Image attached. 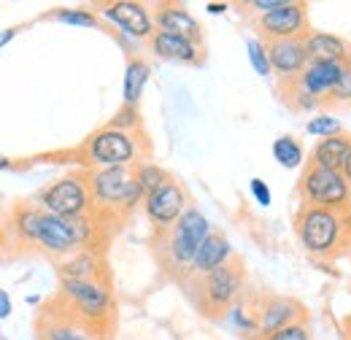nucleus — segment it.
Wrapping results in <instances>:
<instances>
[{
  "label": "nucleus",
  "instance_id": "obj_1",
  "mask_svg": "<svg viewBox=\"0 0 351 340\" xmlns=\"http://www.w3.org/2000/svg\"><path fill=\"white\" fill-rule=\"evenodd\" d=\"M295 227H298V238L308 254L316 259H332L349 243L351 208L349 211H332V208L303 206Z\"/></svg>",
  "mask_w": 351,
  "mask_h": 340
},
{
  "label": "nucleus",
  "instance_id": "obj_2",
  "mask_svg": "<svg viewBox=\"0 0 351 340\" xmlns=\"http://www.w3.org/2000/svg\"><path fill=\"white\" fill-rule=\"evenodd\" d=\"M92 211H119L128 213L143 203V189L132 178V168H97L87 173Z\"/></svg>",
  "mask_w": 351,
  "mask_h": 340
},
{
  "label": "nucleus",
  "instance_id": "obj_3",
  "mask_svg": "<svg viewBox=\"0 0 351 340\" xmlns=\"http://www.w3.org/2000/svg\"><path fill=\"white\" fill-rule=\"evenodd\" d=\"M298 189H300L303 206H311V208H332V211L351 208V184L341 170L306 165Z\"/></svg>",
  "mask_w": 351,
  "mask_h": 340
},
{
  "label": "nucleus",
  "instance_id": "obj_4",
  "mask_svg": "<svg viewBox=\"0 0 351 340\" xmlns=\"http://www.w3.org/2000/svg\"><path fill=\"white\" fill-rule=\"evenodd\" d=\"M84 157L92 168H135L141 157V141L135 132L100 127L92 132L84 146Z\"/></svg>",
  "mask_w": 351,
  "mask_h": 340
},
{
  "label": "nucleus",
  "instance_id": "obj_5",
  "mask_svg": "<svg viewBox=\"0 0 351 340\" xmlns=\"http://www.w3.org/2000/svg\"><path fill=\"white\" fill-rule=\"evenodd\" d=\"M168 238H165V256H168V265L173 270H184L192 265V259L197 254V249L203 246V241L214 232L211 230V221L206 219V213L195 206H189L186 211L181 213V219L176 221L171 230H165Z\"/></svg>",
  "mask_w": 351,
  "mask_h": 340
},
{
  "label": "nucleus",
  "instance_id": "obj_6",
  "mask_svg": "<svg viewBox=\"0 0 351 340\" xmlns=\"http://www.w3.org/2000/svg\"><path fill=\"white\" fill-rule=\"evenodd\" d=\"M60 298L68 305L71 313L84 319L92 327H100V321L111 311V289L108 284L92 278V281H76V278H62Z\"/></svg>",
  "mask_w": 351,
  "mask_h": 340
},
{
  "label": "nucleus",
  "instance_id": "obj_7",
  "mask_svg": "<svg viewBox=\"0 0 351 340\" xmlns=\"http://www.w3.org/2000/svg\"><path fill=\"white\" fill-rule=\"evenodd\" d=\"M38 200L46 213H54L60 219H76V216L92 213L87 175H65V178L49 184Z\"/></svg>",
  "mask_w": 351,
  "mask_h": 340
},
{
  "label": "nucleus",
  "instance_id": "obj_8",
  "mask_svg": "<svg viewBox=\"0 0 351 340\" xmlns=\"http://www.w3.org/2000/svg\"><path fill=\"white\" fill-rule=\"evenodd\" d=\"M200 292H203V311L208 316L227 313L243 292V267L238 259L211 270L208 276L200 278Z\"/></svg>",
  "mask_w": 351,
  "mask_h": 340
},
{
  "label": "nucleus",
  "instance_id": "obj_9",
  "mask_svg": "<svg viewBox=\"0 0 351 340\" xmlns=\"http://www.w3.org/2000/svg\"><path fill=\"white\" fill-rule=\"evenodd\" d=\"M257 30L265 41H284V38H306L311 33L308 5L298 0H287L276 11H267L257 16Z\"/></svg>",
  "mask_w": 351,
  "mask_h": 340
},
{
  "label": "nucleus",
  "instance_id": "obj_10",
  "mask_svg": "<svg viewBox=\"0 0 351 340\" xmlns=\"http://www.w3.org/2000/svg\"><path fill=\"white\" fill-rule=\"evenodd\" d=\"M186 208H189L186 192H184V186H181L178 181H173V178H168L165 184H160L157 189H152V192L143 197L146 219H149L160 232L171 230Z\"/></svg>",
  "mask_w": 351,
  "mask_h": 340
},
{
  "label": "nucleus",
  "instance_id": "obj_11",
  "mask_svg": "<svg viewBox=\"0 0 351 340\" xmlns=\"http://www.w3.org/2000/svg\"><path fill=\"white\" fill-rule=\"evenodd\" d=\"M100 16L138 41H149L154 36V14L143 3H135V0L106 3V5H100Z\"/></svg>",
  "mask_w": 351,
  "mask_h": 340
},
{
  "label": "nucleus",
  "instance_id": "obj_12",
  "mask_svg": "<svg viewBox=\"0 0 351 340\" xmlns=\"http://www.w3.org/2000/svg\"><path fill=\"white\" fill-rule=\"evenodd\" d=\"M270 71L278 76L281 84H292L308 68V54L303 38H284V41H265Z\"/></svg>",
  "mask_w": 351,
  "mask_h": 340
},
{
  "label": "nucleus",
  "instance_id": "obj_13",
  "mask_svg": "<svg viewBox=\"0 0 351 340\" xmlns=\"http://www.w3.org/2000/svg\"><path fill=\"white\" fill-rule=\"evenodd\" d=\"M154 30L171 33V36H178V38H186V41L203 46V25L181 3H160L157 5V11H154Z\"/></svg>",
  "mask_w": 351,
  "mask_h": 340
},
{
  "label": "nucleus",
  "instance_id": "obj_14",
  "mask_svg": "<svg viewBox=\"0 0 351 340\" xmlns=\"http://www.w3.org/2000/svg\"><path fill=\"white\" fill-rule=\"evenodd\" d=\"M308 321L306 308L292 298H265V302L257 308V327H260V338L278 332L289 324Z\"/></svg>",
  "mask_w": 351,
  "mask_h": 340
},
{
  "label": "nucleus",
  "instance_id": "obj_15",
  "mask_svg": "<svg viewBox=\"0 0 351 340\" xmlns=\"http://www.w3.org/2000/svg\"><path fill=\"white\" fill-rule=\"evenodd\" d=\"M303 46L311 65H343L351 60V46L335 33L311 30L303 38Z\"/></svg>",
  "mask_w": 351,
  "mask_h": 340
},
{
  "label": "nucleus",
  "instance_id": "obj_16",
  "mask_svg": "<svg viewBox=\"0 0 351 340\" xmlns=\"http://www.w3.org/2000/svg\"><path fill=\"white\" fill-rule=\"evenodd\" d=\"M338 76H341V65H311L308 62V68L300 73V79L292 82L289 86L295 92L311 97L313 103H322V100H330V92H332L335 82H338Z\"/></svg>",
  "mask_w": 351,
  "mask_h": 340
},
{
  "label": "nucleus",
  "instance_id": "obj_17",
  "mask_svg": "<svg viewBox=\"0 0 351 340\" xmlns=\"http://www.w3.org/2000/svg\"><path fill=\"white\" fill-rule=\"evenodd\" d=\"M232 259H235L232 243L227 241V235H221V232L214 230V232L203 241V246L197 249V254H195L192 265H189V273L197 276V278H203V276H208L211 270H217V267L232 262Z\"/></svg>",
  "mask_w": 351,
  "mask_h": 340
},
{
  "label": "nucleus",
  "instance_id": "obj_18",
  "mask_svg": "<svg viewBox=\"0 0 351 340\" xmlns=\"http://www.w3.org/2000/svg\"><path fill=\"white\" fill-rule=\"evenodd\" d=\"M152 54H157L160 60H171V62H186V65H197L203 60V46L178 38L171 33H160L154 30V36L149 38Z\"/></svg>",
  "mask_w": 351,
  "mask_h": 340
},
{
  "label": "nucleus",
  "instance_id": "obj_19",
  "mask_svg": "<svg viewBox=\"0 0 351 340\" xmlns=\"http://www.w3.org/2000/svg\"><path fill=\"white\" fill-rule=\"evenodd\" d=\"M41 340H100V338H97V327L87 324L76 313L65 311L60 319L49 316L44 324H41Z\"/></svg>",
  "mask_w": 351,
  "mask_h": 340
},
{
  "label": "nucleus",
  "instance_id": "obj_20",
  "mask_svg": "<svg viewBox=\"0 0 351 340\" xmlns=\"http://www.w3.org/2000/svg\"><path fill=\"white\" fill-rule=\"evenodd\" d=\"M349 154H351V135L338 132V135L322 138L313 146L308 165H316V168H324V170H343Z\"/></svg>",
  "mask_w": 351,
  "mask_h": 340
},
{
  "label": "nucleus",
  "instance_id": "obj_21",
  "mask_svg": "<svg viewBox=\"0 0 351 340\" xmlns=\"http://www.w3.org/2000/svg\"><path fill=\"white\" fill-rule=\"evenodd\" d=\"M149 76H152V68L146 60L141 57H132L128 60V68H125V79H122V106H130V108H138L141 103V95L149 84Z\"/></svg>",
  "mask_w": 351,
  "mask_h": 340
},
{
  "label": "nucleus",
  "instance_id": "obj_22",
  "mask_svg": "<svg viewBox=\"0 0 351 340\" xmlns=\"http://www.w3.org/2000/svg\"><path fill=\"white\" fill-rule=\"evenodd\" d=\"M97 267H100V262H97L95 252H89V249H82L60 262L62 278H76V281H92L97 276Z\"/></svg>",
  "mask_w": 351,
  "mask_h": 340
},
{
  "label": "nucleus",
  "instance_id": "obj_23",
  "mask_svg": "<svg viewBox=\"0 0 351 340\" xmlns=\"http://www.w3.org/2000/svg\"><path fill=\"white\" fill-rule=\"evenodd\" d=\"M273 157L281 168L287 170H298L306 165V151H303V143L295 138V135H281L273 141Z\"/></svg>",
  "mask_w": 351,
  "mask_h": 340
},
{
  "label": "nucleus",
  "instance_id": "obj_24",
  "mask_svg": "<svg viewBox=\"0 0 351 340\" xmlns=\"http://www.w3.org/2000/svg\"><path fill=\"white\" fill-rule=\"evenodd\" d=\"M38 224H41V208H30L22 206L14 213V232L25 241V243H36L38 238Z\"/></svg>",
  "mask_w": 351,
  "mask_h": 340
},
{
  "label": "nucleus",
  "instance_id": "obj_25",
  "mask_svg": "<svg viewBox=\"0 0 351 340\" xmlns=\"http://www.w3.org/2000/svg\"><path fill=\"white\" fill-rule=\"evenodd\" d=\"M132 178L141 184L143 195H149L152 189H157L160 184H165L171 175L160 168V165H154V162H135V168H132Z\"/></svg>",
  "mask_w": 351,
  "mask_h": 340
},
{
  "label": "nucleus",
  "instance_id": "obj_26",
  "mask_svg": "<svg viewBox=\"0 0 351 340\" xmlns=\"http://www.w3.org/2000/svg\"><path fill=\"white\" fill-rule=\"evenodd\" d=\"M51 16L57 22H62V25H71V27H97L100 25L97 14H92L87 8H60Z\"/></svg>",
  "mask_w": 351,
  "mask_h": 340
},
{
  "label": "nucleus",
  "instance_id": "obj_27",
  "mask_svg": "<svg viewBox=\"0 0 351 340\" xmlns=\"http://www.w3.org/2000/svg\"><path fill=\"white\" fill-rule=\"evenodd\" d=\"M306 132L308 135H316V138L322 141V138H330V135L343 132V122H341L338 117H332V114H319V117L308 119Z\"/></svg>",
  "mask_w": 351,
  "mask_h": 340
},
{
  "label": "nucleus",
  "instance_id": "obj_28",
  "mask_svg": "<svg viewBox=\"0 0 351 340\" xmlns=\"http://www.w3.org/2000/svg\"><path fill=\"white\" fill-rule=\"evenodd\" d=\"M227 316H230V324H232L235 330L260 335V327H257V313H252V311H249L243 302H235V305L227 311Z\"/></svg>",
  "mask_w": 351,
  "mask_h": 340
},
{
  "label": "nucleus",
  "instance_id": "obj_29",
  "mask_svg": "<svg viewBox=\"0 0 351 340\" xmlns=\"http://www.w3.org/2000/svg\"><path fill=\"white\" fill-rule=\"evenodd\" d=\"M246 54H249V62L252 68L257 71V76H270V60H267V49H265V41L260 38H246Z\"/></svg>",
  "mask_w": 351,
  "mask_h": 340
},
{
  "label": "nucleus",
  "instance_id": "obj_30",
  "mask_svg": "<svg viewBox=\"0 0 351 340\" xmlns=\"http://www.w3.org/2000/svg\"><path fill=\"white\" fill-rule=\"evenodd\" d=\"M106 127H114V130H125V132H135V130L141 127V114H138V108H130V106H122L111 119H108V125Z\"/></svg>",
  "mask_w": 351,
  "mask_h": 340
},
{
  "label": "nucleus",
  "instance_id": "obj_31",
  "mask_svg": "<svg viewBox=\"0 0 351 340\" xmlns=\"http://www.w3.org/2000/svg\"><path fill=\"white\" fill-rule=\"evenodd\" d=\"M330 100L332 103H349L351 100V60L341 65V76H338V82L330 92Z\"/></svg>",
  "mask_w": 351,
  "mask_h": 340
},
{
  "label": "nucleus",
  "instance_id": "obj_32",
  "mask_svg": "<svg viewBox=\"0 0 351 340\" xmlns=\"http://www.w3.org/2000/svg\"><path fill=\"white\" fill-rule=\"evenodd\" d=\"M257 340H311V327H308V321H298V324H289L278 332H270Z\"/></svg>",
  "mask_w": 351,
  "mask_h": 340
},
{
  "label": "nucleus",
  "instance_id": "obj_33",
  "mask_svg": "<svg viewBox=\"0 0 351 340\" xmlns=\"http://www.w3.org/2000/svg\"><path fill=\"white\" fill-rule=\"evenodd\" d=\"M249 192H252V197L257 200V206H263V208H267V206L273 203V195H270V186L265 184L263 178H252V181H249Z\"/></svg>",
  "mask_w": 351,
  "mask_h": 340
},
{
  "label": "nucleus",
  "instance_id": "obj_34",
  "mask_svg": "<svg viewBox=\"0 0 351 340\" xmlns=\"http://www.w3.org/2000/svg\"><path fill=\"white\" fill-rule=\"evenodd\" d=\"M287 0H252L249 3V8H254V11H260V14H267V11H276L278 5H284Z\"/></svg>",
  "mask_w": 351,
  "mask_h": 340
},
{
  "label": "nucleus",
  "instance_id": "obj_35",
  "mask_svg": "<svg viewBox=\"0 0 351 340\" xmlns=\"http://www.w3.org/2000/svg\"><path fill=\"white\" fill-rule=\"evenodd\" d=\"M14 313V305H11V295L5 289H0V321L8 319Z\"/></svg>",
  "mask_w": 351,
  "mask_h": 340
},
{
  "label": "nucleus",
  "instance_id": "obj_36",
  "mask_svg": "<svg viewBox=\"0 0 351 340\" xmlns=\"http://www.w3.org/2000/svg\"><path fill=\"white\" fill-rule=\"evenodd\" d=\"M206 11H208V14H214V16H217V14H224V11H227V3H208V5H206Z\"/></svg>",
  "mask_w": 351,
  "mask_h": 340
},
{
  "label": "nucleus",
  "instance_id": "obj_37",
  "mask_svg": "<svg viewBox=\"0 0 351 340\" xmlns=\"http://www.w3.org/2000/svg\"><path fill=\"white\" fill-rule=\"evenodd\" d=\"M14 36H16V30H0V49H3V46H5L8 41H11Z\"/></svg>",
  "mask_w": 351,
  "mask_h": 340
},
{
  "label": "nucleus",
  "instance_id": "obj_38",
  "mask_svg": "<svg viewBox=\"0 0 351 340\" xmlns=\"http://www.w3.org/2000/svg\"><path fill=\"white\" fill-rule=\"evenodd\" d=\"M346 178H349V184H351V154H349V160H346V165H343V170H341Z\"/></svg>",
  "mask_w": 351,
  "mask_h": 340
},
{
  "label": "nucleus",
  "instance_id": "obj_39",
  "mask_svg": "<svg viewBox=\"0 0 351 340\" xmlns=\"http://www.w3.org/2000/svg\"><path fill=\"white\" fill-rule=\"evenodd\" d=\"M11 168V160L8 157H0V170H8Z\"/></svg>",
  "mask_w": 351,
  "mask_h": 340
},
{
  "label": "nucleus",
  "instance_id": "obj_40",
  "mask_svg": "<svg viewBox=\"0 0 351 340\" xmlns=\"http://www.w3.org/2000/svg\"><path fill=\"white\" fill-rule=\"evenodd\" d=\"M346 340H351V321H349V330H346Z\"/></svg>",
  "mask_w": 351,
  "mask_h": 340
},
{
  "label": "nucleus",
  "instance_id": "obj_41",
  "mask_svg": "<svg viewBox=\"0 0 351 340\" xmlns=\"http://www.w3.org/2000/svg\"><path fill=\"white\" fill-rule=\"evenodd\" d=\"M346 249H349V254H351V235H349V243H346Z\"/></svg>",
  "mask_w": 351,
  "mask_h": 340
}]
</instances>
